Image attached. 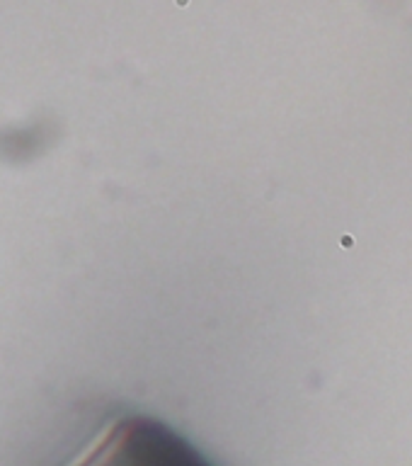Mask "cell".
Here are the masks:
<instances>
[{"label":"cell","instance_id":"1","mask_svg":"<svg viewBox=\"0 0 412 466\" xmlns=\"http://www.w3.org/2000/svg\"><path fill=\"white\" fill-rule=\"evenodd\" d=\"M73 466H211V461L166 422L129 415L107 428Z\"/></svg>","mask_w":412,"mask_h":466}]
</instances>
